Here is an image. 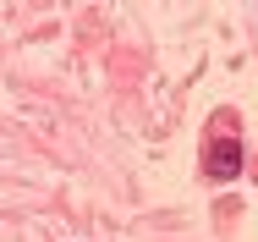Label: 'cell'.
I'll list each match as a JSON object with an SVG mask.
<instances>
[{"label": "cell", "mask_w": 258, "mask_h": 242, "mask_svg": "<svg viewBox=\"0 0 258 242\" xmlns=\"http://www.w3.org/2000/svg\"><path fill=\"white\" fill-rule=\"evenodd\" d=\"M204 171L214 182H231V176L242 171V138H236V127H231V116H220V132L204 138Z\"/></svg>", "instance_id": "cell-1"}]
</instances>
